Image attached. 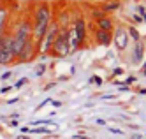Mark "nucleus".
<instances>
[{
    "mask_svg": "<svg viewBox=\"0 0 146 139\" xmlns=\"http://www.w3.org/2000/svg\"><path fill=\"white\" fill-rule=\"evenodd\" d=\"M134 83H135V76H129L123 81V86H130V84H134Z\"/></svg>",
    "mask_w": 146,
    "mask_h": 139,
    "instance_id": "obj_18",
    "label": "nucleus"
},
{
    "mask_svg": "<svg viewBox=\"0 0 146 139\" xmlns=\"http://www.w3.org/2000/svg\"><path fill=\"white\" fill-rule=\"evenodd\" d=\"M58 19H51V23H49V27H48V30H46V34H44V39H42V44H40V53L39 55L40 57H46L48 53H49V49H51V46H53V41H55V37H56V34H58Z\"/></svg>",
    "mask_w": 146,
    "mask_h": 139,
    "instance_id": "obj_4",
    "label": "nucleus"
},
{
    "mask_svg": "<svg viewBox=\"0 0 146 139\" xmlns=\"http://www.w3.org/2000/svg\"><path fill=\"white\" fill-rule=\"evenodd\" d=\"M44 72H46V65H39V69L35 70V74H37V76H42Z\"/></svg>",
    "mask_w": 146,
    "mask_h": 139,
    "instance_id": "obj_21",
    "label": "nucleus"
},
{
    "mask_svg": "<svg viewBox=\"0 0 146 139\" xmlns=\"http://www.w3.org/2000/svg\"><path fill=\"white\" fill-rule=\"evenodd\" d=\"M97 123H99V125H106V122H104L102 118H99V120H97Z\"/></svg>",
    "mask_w": 146,
    "mask_h": 139,
    "instance_id": "obj_32",
    "label": "nucleus"
},
{
    "mask_svg": "<svg viewBox=\"0 0 146 139\" xmlns=\"http://www.w3.org/2000/svg\"><path fill=\"white\" fill-rule=\"evenodd\" d=\"M72 27H74L76 34H78V39H79V44L81 48L86 46V39H88V25H86V19L85 16H76V19L72 21Z\"/></svg>",
    "mask_w": 146,
    "mask_h": 139,
    "instance_id": "obj_6",
    "label": "nucleus"
},
{
    "mask_svg": "<svg viewBox=\"0 0 146 139\" xmlns=\"http://www.w3.org/2000/svg\"><path fill=\"white\" fill-rule=\"evenodd\" d=\"M93 25H95L99 30H106V32H113L114 30V21H113V18L109 14L100 18V19H97V21H93Z\"/></svg>",
    "mask_w": 146,
    "mask_h": 139,
    "instance_id": "obj_12",
    "label": "nucleus"
},
{
    "mask_svg": "<svg viewBox=\"0 0 146 139\" xmlns=\"http://www.w3.org/2000/svg\"><path fill=\"white\" fill-rule=\"evenodd\" d=\"M120 7H121V2H120V0H104L102 4H99V9H100V11H104L106 14L116 13Z\"/></svg>",
    "mask_w": 146,
    "mask_h": 139,
    "instance_id": "obj_11",
    "label": "nucleus"
},
{
    "mask_svg": "<svg viewBox=\"0 0 146 139\" xmlns=\"http://www.w3.org/2000/svg\"><path fill=\"white\" fill-rule=\"evenodd\" d=\"M37 57H39V48L35 46V42L32 39H28L27 44L23 46V49L19 51V55L16 58V63H30V62H34Z\"/></svg>",
    "mask_w": 146,
    "mask_h": 139,
    "instance_id": "obj_5",
    "label": "nucleus"
},
{
    "mask_svg": "<svg viewBox=\"0 0 146 139\" xmlns=\"http://www.w3.org/2000/svg\"><path fill=\"white\" fill-rule=\"evenodd\" d=\"M55 84H56V81H53V83H48V84H46V86H44V90H51V88H53V86H55Z\"/></svg>",
    "mask_w": 146,
    "mask_h": 139,
    "instance_id": "obj_25",
    "label": "nucleus"
},
{
    "mask_svg": "<svg viewBox=\"0 0 146 139\" xmlns=\"http://www.w3.org/2000/svg\"><path fill=\"white\" fill-rule=\"evenodd\" d=\"M46 123H49V120H37V122H32L30 125H34V127H39V125H46Z\"/></svg>",
    "mask_w": 146,
    "mask_h": 139,
    "instance_id": "obj_20",
    "label": "nucleus"
},
{
    "mask_svg": "<svg viewBox=\"0 0 146 139\" xmlns=\"http://www.w3.org/2000/svg\"><path fill=\"white\" fill-rule=\"evenodd\" d=\"M141 70H143V76L146 78V60L143 62V67H141Z\"/></svg>",
    "mask_w": 146,
    "mask_h": 139,
    "instance_id": "obj_27",
    "label": "nucleus"
},
{
    "mask_svg": "<svg viewBox=\"0 0 146 139\" xmlns=\"http://www.w3.org/2000/svg\"><path fill=\"white\" fill-rule=\"evenodd\" d=\"M11 76H13V72H11V70H7V72H4V74H2V81H7V79L11 78Z\"/></svg>",
    "mask_w": 146,
    "mask_h": 139,
    "instance_id": "obj_22",
    "label": "nucleus"
},
{
    "mask_svg": "<svg viewBox=\"0 0 146 139\" xmlns=\"http://www.w3.org/2000/svg\"><path fill=\"white\" fill-rule=\"evenodd\" d=\"M127 34H129V37L134 41V42H137V41H141V34H139V30L135 28L134 25H129V28H127Z\"/></svg>",
    "mask_w": 146,
    "mask_h": 139,
    "instance_id": "obj_14",
    "label": "nucleus"
},
{
    "mask_svg": "<svg viewBox=\"0 0 146 139\" xmlns=\"http://www.w3.org/2000/svg\"><path fill=\"white\" fill-rule=\"evenodd\" d=\"M134 21L135 23H143V18L141 16H134Z\"/></svg>",
    "mask_w": 146,
    "mask_h": 139,
    "instance_id": "obj_29",
    "label": "nucleus"
},
{
    "mask_svg": "<svg viewBox=\"0 0 146 139\" xmlns=\"http://www.w3.org/2000/svg\"><path fill=\"white\" fill-rule=\"evenodd\" d=\"M120 74H123V69H121V67H118V69L113 70V78H114V76H120Z\"/></svg>",
    "mask_w": 146,
    "mask_h": 139,
    "instance_id": "obj_23",
    "label": "nucleus"
},
{
    "mask_svg": "<svg viewBox=\"0 0 146 139\" xmlns=\"http://www.w3.org/2000/svg\"><path fill=\"white\" fill-rule=\"evenodd\" d=\"M67 28L69 27H58V34L53 41V46H51L49 53L48 55H51L53 58H65L69 55V44H67Z\"/></svg>",
    "mask_w": 146,
    "mask_h": 139,
    "instance_id": "obj_2",
    "label": "nucleus"
},
{
    "mask_svg": "<svg viewBox=\"0 0 146 139\" xmlns=\"http://www.w3.org/2000/svg\"><path fill=\"white\" fill-rule=\"evenodd\" d=\"M25 84H28V78H21V79H19L16 84H14V86L13 88H16V90H19V88H21V86H25Z\"/></svg>",
    "mask_w": 146,
    "mask_h": 139,
    "instance_id": "obj_16",
    "label": "nucleus"
},
{
    "mask_svg": "<svg viewBox=\"0 0 146 139\" xmlns=\"http://www.w3.org/2000/svg\"><path fill=\"white\" fill-rule=\"evenodd\" d=\"M5 2H7V0H0V7H2V5H4Z\"/></svg>",
    "mask_w": 146,
    "mask_h": 139,
    "instance_id": "obj_33",
    "label": "nucleus"
},
{
    "mask_svg": "<svg viewBox=\"0 0 146 139\" xmlns=\"http://www.w3.org/2000/svg\"><path fill=\"white\" fill-rule=\"evenodd\" d=\"M137 13H139V16L143 18V21L146 23V9H144L143 5H137Z\"/></svg>",
    "mask_w": 146,
    "mask_h": 139,
    "instance_id": "obj_17",
    "label": "nucleus"
},
{
    "mask_svg": "<svg viewBox=\"0 0 146 139\" xmlns=\"http://www.w3.org/2000/svg\"><path fill=\"white\" fill-rule=\"evenodd\" d=\"M143 53H144V42L137 41L134 46V53H132V62L134 63H141L143 62Z\"/></svg>",
    "mask_w": 146,
    "mask_h": 139,
    "instance_id": "obj_13",
    "label": "nucleus"
},
{
    "mask_svg": "<svg viewBox=\"0 0 146 139\" xmlns=\"http://www.w3.org/2000/svg\"><path fill=\"white\" fill-rule=\"evenodd\" d=\"M90 16H92L93 21H97V19H100V18H104V16H108V14L104 13V11H100L99 5H97V7H92V9H90Z\"/></svg>",
    "mask_w": 146,
    "mask_h": 139,
    "instance_id": "obj_15",
    "label": "nucleus"
},
{
    "mask_svg": "<svg viewBox=\"0 0 146 139\" xmlns=\"http://www.w3.org/2000/svg\"><path fill=\"white\" fill-rule=\"evenodd\" d=\"M93 39H95V44H97V46L108 48V46H111V42H113V32L99 30V28L95 27V30H93Z\"/></svg>",
    "mask_w": 146,
    "mask_h": 139,
    "instance_id": "obj_8",
    "label": "nucleus"
},
{
    "mask_svg": "<svg viewBox=\"0 0 146 139\" xmlns=\"http://www.w3.org/2000/svg\"><path fill=\"white\" fill-rule=\"evenodd\" d=\"M67 44H69V51L70 53H76L81 49V44H79V39H78V34L74 27H69L67 28Z\"/></svg>",
    "mask_w": 146,
    "mask_h": 139,
    "instance_id": "obj_9",
    "label": "nucleus"
},
{
    "mask_svg": "<svg viewBox=\"0 0 146 139\" xmlns=\"http://www.w3.org/2000/svg\"><path fill=\"white\" fill-rule=\"evenodd\" d=\"M16 139H30V136H27V134H21V136H18Z\"/></svg>",
    "mask_w": 146,
    "mask_h": 139,
    "instance_id": "obj_30",
    "label": "nucleus"
},
{
    "mask_svg": "<svg viewBox=\"0 0 146 139\" xmlns=\"http://www.w3.org/2000/svg\"><path fill=\"white\" fill-rule=\"evenodd\" d=\"M16 62V57L13 53V28L9 27L4 32L2 44H0V65H11Z\"/></svg>",
    "mask_w": 146,
    "mask_h": 139,
    "instance_id": "obj_3",
    "label": "nucleus"
},
{
    "mask_svg": "<svg viewBox=\"0 0 146 139\" xmlns=\"http://www.w3.org/2000/svg\"><path fill=\"white\" fill-rule=\"evenodd\" d=\"M129 34H127V28H123V27H116L114 28V35H113V42H114V46H116L118 51H125L129 46Z\"/></svg>",
    "mask_w": 146,
    "mask_h": 139,
    "instance_id": "obj_7",
    "label": "nucleus"
},
{
    "mask_svg": "<svg viewBox=\"0 0 146 139\" xmlns=\"http://www.w3.org/2000/svg\"><path fill=\"white\" fill-rule=\"evenodd\" d=\"M11 90H13V86H4V88H0V93H4V95H5V93H9Z\"/></svg>",
    "mask_w": 146,
    "mask_h": 139,
    "instance_id": "obj_24",
    "label": "nucleus"
},
{
    "mask_svg": "<svg viewBox=\"0 0 146 139\" xmlns=\"http://www.w3.org/2000/svg\"><path fill=\"white\" fill-rule=\"evenodd\" d=\"M9 23H11V9L4 4L0 7V34H4L9 28Z\"/></svg>",
    "mask_w": 146,
    "mask_h": 139,
    "instance_id": "obj_10",
    "label": "nucleus"
},
{
    "mask_svg": "<svg viewBox=\"0 0 146 139\" xmlns=\"http://www.w3.org/2000/svg\"><path fill=\"white\" fill-rule=\"evenodd\" d=\"M53 7L48 0H39V2L34 5L32 11V41L35 42V46L40 49V44H42L44 34L53 19ZM40 53V51H39Z\"/></svg>",
    "mask_w": 146,
    "mask_h": 139,
    "instance_id": "obj_1",
    "label": "nucleus"
},
{
    "mask_svg": "<svg viewBox=\"0 0 146 139\" xmlns=\"http://www.w3.org/2000/svg\"><path fill=\"white\" fill-rule=\"evenodd\" d=\"M28 130H30V127H23V129H21V132H23V134H27Z\"/></svg>",
    "mask_w": 146,
    "mask_h": 139,
    "instance_id": "obj_31",
    "label": "nucleus"
},
{
    "mask_svg": "<svg viewBox=\"0 0 146 139\" xmlns=\"http://www.w3.org/2000/svg\"><path fill=\"white\" fill-rule=\"evenodd\" d=\"M90 83H93V84H102V78H99V76H92V78H90Z\"/></svg>",
    "mask_w": 146,
    "mask_h": 139,
    "instance_id": "obj_19",
    "label": "nucleus"
},
{
    "mask_svg": "<svg viewBox=\"0 0 146 139\" xmlns=\"http://www.w3.org/2000/svg\"><path fill=\"white\" fill-rule=\"evenodd\" d=\"M32 132H35V134H42V132H48L46 129H40V127H39V129H35V130H32Z\"/></svg>",
    "mask_w": 146,
    "mask_h": 139,
    "instance_id": "obj_26",
    "label": "nucleus"
},
{
    "mask_svg": "<svg viewBox=\"0 0 146 139\" xmlns=\"http://www.w3.org/2000/svg\"><path fill=\"white\" fill-rule=\"evenodd\" d=\"M51 104H53L55 108H60V106H62V102H60V100H51Z\"/></svg>",
    "mask_w": 146,
    "mask_h": 139,
    "instance_id": "obj_28",
    "label": "nucleus"
}]
</instances>
